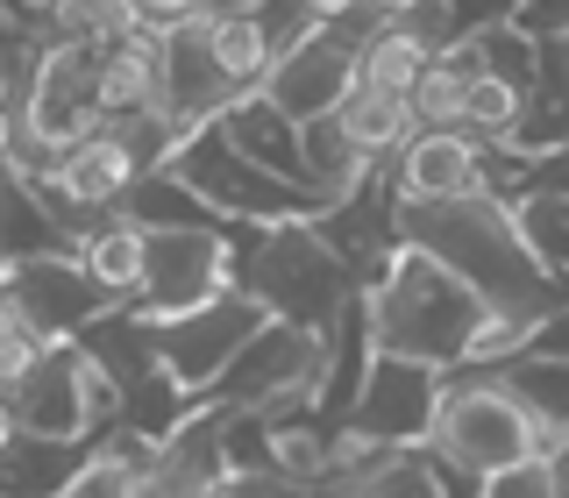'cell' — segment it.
Returning a JSON list of instances; mask_svg holds the SVG:
<instances>
[{
    "label": "cell",
    "instance_id": "6da1fadb",
    "mask_svg": "<svg viewBox=\"0 0 569 498\" xmlns=\"http://www.w3.org/2000/svg\"><path fill=\"white\" fill-rule=\"evenodd\" d=\"M399 242H420L456 278H470L498 313L541 320L569 299V278L541 271V257L520 242L506 192H470V200H399Z\"/></svg>",
    "mask_w": 569,
    "mask_h": 498
},
{
    "label": "cell",
    "instance_id": "7a4b0ae2",
    "mask_svg": "<svg viewBox=\"0 0 569 498\" xmlns=\"http://www.w3.org/2000/svg\"><path fill=\"white\" fill-rule=\"evenodd\" d=\"M363 299H370V335H378V349L420 356V363H441V370L470 363L477 328L498 313L470 278H456L449 263L427 257L420 242L391 249V263L363 285Z\"/></svg>",
    "mask_w": 569,
    "mask_h": 498
},
{
    "label": "cell",
    "instance_id": "3957f363",
    "mask_svg": "<svg viewBox=\"0 0 569 498\" xmlns=\"http://www.w3.org/2000/svg\"><path fill=\"white\" fill-rule=\"evenodd\" d=\"M533 449H548L541 441V420L520 406V391H512L498 370H449V385H441V406L435 420H427V456H435L441 470V491H485L506 462H520Z\"/></svg>",
    "mask_w": 569,
    "mask_h": 498
},
{
    "label": "cell",
    "instance_id": "277c9868",
    "mask_svg": "<svg viewBox=\"0 0 569 498\" xmlns=\"http://www.w3.org/2000/svg\"><path fill=\"white\" fill-rule=\"evenodd\" d=\"M236 285H249L263 307L299 320V328H328L356 292L349 263L335 257V242L313 221H263L249 249H236Z\"/></svg>",
    "mask_w": 569,
    "mask_h": 498
},
{
    "label": "cell",
    "instance_id": "5b68a950",
    "mask_svg": "<svg viewBox=\"0 0 569 498\" xmlns=\"http://www.w3.org/2000/svg\"><path fill=\"white\" fill-rule=\"evenodd\" d=\"M164 165L186 178V186L200 192L228 228H236V221H249V228H263V221H313V213L328 207L313 186H299V178H284L271 165H257L249 150H236V142L221 136V121L186 129Z\"/></svg>",
    "mask_w": 569,
    "mask_h": 498
},
{
    "label": "cell",
    "instance_id": "8992f818",
    "mask_svg": "<svg viewBox=\"0 0 569 498\" xmlns=\"http://www.w3.org/2000/svg\"><path fill=\"white\" fill-rule=\"evenodd\" d=\"M207 399L236 406V414H313L320 420V328L271 313L228 356V370L207 385Z\"/></svg>",
    "mask_w": 569,
    "mask_h": 498
},
{
    "label": "cell",
    "instance_id": "52a82bcc",
    "mask_svg": "<svg viewBox=\"0 0 569 498\" xmlns=\"http://www.w3.org/2000/svg\"><path fill=\"white\" fill-rule=\"evenodd\" d=\"M100 121H107V107H100V43L43 29L29 93H22V121H14V129L36 136L43 150H64V142L93 136Z\"/></svg>",
    "mask_w": 569,
    "mask_h": 498
},
{
    "label": "cell",
    "instance_id": "ba28073f",
    "mask_svg": "<svg viewBox=\"0 0 569 498\" xmlns=\"http://www.w3.org/2000/svg\"><path fill=\"white\" fill-rule=\"evenodd\" d=\"M221 285H236V236H228V221L150 228V257H142V285L129 307L142 320H171V313L213 299Z\"/></svg>",
    "mask_w": 569,
    "mask_h": 498
},
{
    "label": "cell",
    "instance_id": "9c48e42d",
    "mask_svg": "<svg viewBox=\"0 0 569 498\" xmlns=\"http://www.w3.org/2000/svg\"><path fill=\"white\" fill-rule=\"evenodd\" d=\"M263 320H271V307H263L249 285H221V292L200 299V307H186L171 320H150V335H157V356L171 363V378L207 391L228 370V356H236Z\"/></svg>",
    "mask_w": 569,
    "mask_h": 498
},
{
    "label": "cell",
    "instance_id": "30bf717a",
    "mask_svg": "<svg viewBox=\"0 0 569 498\" xmlns=\"http://www.w3.org/2000/svg\"><path fill=\"white\" fill-rule=\"evenodd\" d=\"M356 58H363V29L356 22H307L271 58L263 93H271L284 114H299V121L328 114V107H342V93L356 86Z\"/></svg>",
    "mask_w": 569,
    "mask_h": 498
},
{
    "label": "cell",
    "instance_id": "8fae6325",
    "mask_svg": "<svg viewBox=\"0 0 569 498\" xmlns=\"http://www.w3.org/2000/svg\"><path fill=\"white\" fill-rule=\"evenodd\" d=\"M441 385H449V370H441V363L378 349L342 420L363 427V435H378V441H427V420H435V406H441Z\"/></svg>",
    "mask_w": 569,
    "mask_h": 498
},
{
    "label": "cell",
    "instance_id": "7c38bea8",
    "mask_svg": "<svg viewBox=\"0 0 569 498\" xmlns=\"http://www.w3.org/2000/svg\"><path fill=\"white\" fill-rule=\"evenodd\" d=\"M8 285L22 292V307L36 313V328H43L50 342H79V335L93 328L100 313L129 307V299H114L93 271H86L79 249H50V257H14V263H8Z\"/></svg>",
    "mask_w": 569,
    "mask_h": 498
},
{
    "label": "cell",
    "instance_id": "4fadbf2b",
    "mask_svg": "<svg viewBox=\"0 0 569 498\" xmlns=\"http://www.w3.org/2000/svg\"><path fill=\"white\" fill-rule=\"evenodd\" d=\"M385 171L399 186V200H470V192H498V150L470 129H420Z\"/></svg>",
    "mask_w": 569,
    "mask_h": 498
},
{
    "label": "cell",
    "instance_id": "5bb4252c",
    "mask_svg": "<svg viewBox=\"0 0 569 498\" xmlns=\"http://www.w3.org/2000/svg\"><path fill=\"white\" fill-rule=\"evenodd\" d=\"M14 420H22L29 435H58V441H86V435H93V406H86L79 349H71V342L43 349V363L14 385Z\"/></svg>",
    "mask_w": 569,
    "mask_h": 498
},
{
    "label": "cell",
    "instance_id": "9a60e30c",
    "mask_svg": "<svg viewBox=\"0 0 569 498\" xmlns=\"http://www.w3.org/2000/svg\"><path fill=\"white\" fill-rule=\"evenodd\" d=\"M221 136L236 142V150H249L257 165H271V171H284V178H299L307 186V150H299V114H284V107L263 93V86H242L236 100L221 107Z\"/></svg>",
    "mask_w": 569,
    "mask_h": 498
},
{
    "label": "cell",
    "instance_id": "2e32d148",
    "mask_svg": "<svg viewBox=\"0 0 569 498\" xmlns=\"http://www.w3.org/2000/svg\"><path fill=\"white\" fill-rule=\"evenodd\" d=\"M299 150H307V186H313L328 207L349 200V192L385 165V157H370L363 142L342 129V114H335V107H328V114H307V121H299Z\"/></svg>",
    "mask_w": 569,
    "mask_h": 498
},
{
    "label": "cell",
    "instance_id": "e0dca14e",
    "mask_svg": "<svg viewBox=\"0 0 569 498\" xmlns=\"http://www.w3.org/2000/svg\"><path fill=\"white\" fill-rule=\"evenodd\" d=\"M79 236L43 207V192L29 186L22 171H0V257H50V249H71Z\"/></svg>",
    "mask_w": 569,
    "mask_h": 498
},
{
    "label": "cell",
    "instance_id": "ac0fdd59",
    "mask_svg": "<svg viewBox=\"0 0 569 498\" xmlns=\"http://www.w3.org/2000/svg\"><path fill=\"white\" fill-rule=\"evenodd\" d=\"M71 249H79V263H86V271H93L114 299H136V285H142V257H150V228L129 221V213L114 207L107 221L86 228V236L71 242Z\"/></svg>",
    "mask_w": 569,
    "mask_h": 498
},
{
    "label": "cell",
    "instance_id": "d6986e66",
    "mask_svg": "<svg viewBox=\"0 0 569 498\" xmlns=\"http://www.w3.org/2000/svg\"><path fill=\"white\" fill-rule=\"evenodd\" d=\"M335 114H342V129L363 142L370 157H399L406 142L420 136L413 100H406V93H385V86H363V79L342 93V107H335Z\"/></svg>",
    "mask_w": 569,
    "mask_h": 498
},
{
    "label": "cell",
    "instance_id": "ffe728a7",
    "mask_svg": "<svg viewBox=\"0 0 569 498\" xmlns=\"http://www.w3.org/2000/svg\"><path fill=\"white\" fill-rule=\"evenodd\" d=\"M121 213H129V221H142V228H200V221H221V213H213L171 165L136 171V186L121 192Z\"/></svg>",
    "mask_w": 569,
    "mask_h": 498
},
{
    "label": "cell",
    "instance_id": "44dd1931",
    "mask_svg": "<svg viewBox=\"0 0 569 498\" xmlns=\"http://www.w3.org/2000/svg\"><path fill=\"white\" fill-rule=\"evenodd\" d=\"M435 58V43H427L420 29H406V22H378V29H363V58H356V79L363 86H385V93H413V79H420V64Z\"/></svg>",
    "mask_w": 569,
    "mask_h": 498
},
{
    "label": "cell",
    "instance_id": "7402d4cb",
    "mask_svg": "<svg viewBox=\"0 0 569 498\" xmlns=\"http://www.w3.org/2000/svg\"><path fill=\"white\" fill-rule=\"evenodd\" d=\"M512 221H520V242L541 257V271L569 278V192L520 186V192H512Z\"/></svg>",
    "mask_w": 569,
    "mask_h": 498
},
{
    "label": "cell",
    "instance_id": "603a6c76",
    "mask_svg": "<svg viewBox=\"0 0 569 498\" xmlns=\"http://www.w3.org/2000/svg\"><path fill=\"white\" fill-rule=\"evenodd\" d=\"M456 58L470 71H498V79H512L520 93H533V29L527 22H485V29H462L456 36Z\"/></svg>",
    "mask_w": 569,
    "mask_h": 498
},
{
    "label": "cell",
    "instance_id": "cb8c5ba5",
    "mask_svg": "<svg viewBox=\"0 0 569 498\" xmlns=\"http://www.w3.org/2000/svg\"><path fill=\"white\" fill-rule=\"evenodd\" d=\"M462 86H470V64L456 58V50H435V58L420 64V79H413V114H420V129H462Z\"/></svg>",
    "mask_w": 569,
    "mask_h": 498
},
{
    "label": "cell",
    "instance_id": "d4e9b609",
    "mask_svg": "<svg viewBox=\"0 0 569 498\" xmlns=\"http://www.w3.org/2000/svg\"><path fill=\"white\" fill-rule=\"evenodd\" d=\"M142 22L136 0H50L43 8V29L50 36H86V43H114Z\"/></svg>",
    "mask_w": 569,
    "mask_h": 498
},
{
    "label": "cell",
    "instance_id": "484cf974",
    "mask_svg": "<svg viewBox=\"0 0 569 498\" xmlns=\"http://www.w3.org/2000/svg\"><path fill=\"white\" fill-rule=\"evenodd\" d=\"M527 93L512 79H498V71H470V86H462V129L485 136V142H506L512 121H520Z\"/></svg>",
    "mask_w": 569,
    "mask_h": 498
},
{
    "label": "cell",
    "instance_id": "4316f807",
    "mask_svg": "<svg viewBox=\"0 0 569 498\" xmlns=\"http://www.w3.org/2000/svg\"><path fill=\"white\" fill-rule=\"evenodd\" d=\"M520 8L527 0H449V22L462 36V29H485V22H520Z\"/></svg>",
    "mask_w": 569,
    "mask_h": 498
},
{
    "label": "cell",
    "instance_id": "83f0119b",
    "mask_svg": "<svg viewBox=\"0 0 569 498\" xmlns=\"http://www.w3.org/2000/svg\"><path fill=\"white\" fill-rule=\"evenodd\" d=\"M520 186H556L569 192V142H556V150H541V157H527V178Z\"/></svg>",
    "mask_w": 569,
    "mask_h": 498
},
{
    "label": "cell",
    "instance_id": "f1b7e54d",
    "mask_svg": "<svg viewBox=\"0 0 569 498\" xmlns=\"http://www.w3.org/2000/svg\"><path fill=\"white\" fill-rule=\"evenodd\" d=\"M420 0H363L356 8V29H378V22H399V14H413Z\"/></svg>",
    "mask_w": 569,
    "mask_h": 498
},
{
    "label": "cell",
    "instance_id": "f546056e",
    "mask_svg": "<svg viewBox=\"0 0 569 498\" xmlns=\"http://www.w3.org/2000/svg\"><path fill=\"white\" fill-rule=\"evenodd\" d=\"M142 22H186V14H200L207 0H136Z\"/></svg>",
    "mask_w": 569,
    "mask_h": 498
},
{
    "label": "cell",
    "instance_id": "4dcf8cb0",
    "mask_svg": "<svg viewBox=\"0 0 569 498\" xmlns=\"http://www.w3.org/2000/svg\"><path fill=\"white\" fill-rule=\"evenodd\" d=\"M299 8H307L313 22H356V8H363V0H299Z\"/></svg>",
    "mask_w": 569,
    "mask_h": 498
},
{
    "label": "cell",
    "instance_id": "1f68e13d",
    "mask_svg": "<svg viewBox=\"0 0 569 498\" xmlns=\"http://www.w3.org/2000/svg\"><path fill=\"white\" fill-rule=\"evenodd\" d=\"M14 121H22V107L0 100V165H8V142H14Z\"/></svg>",
    "mask_w": 569,
    "mask_h": 498
},
{
    "label": "cell",
    "instance_id": "d6a6232c",
    "mask_svg": "<svg viewBox=\"0 0 569 498\" xmlns=\"http://www.w3.org/2000/svg\"><path fill=\"white\" fill-rule=\"evenodd\" d=\"M14 435H22V420H14V399H0V449H8Z\"/></svg>",
    "mask_w": 569,
    "mask_h": 498
},
{
    "label": "cell",
    "instance_id": "836d02e7",
    "mask_svg": "<svg viewBox=\"0 0 569 498\" xmlns=\"http://www.w3.org/2000/svg\"><path fill=\"white\" fill-rule=\"evenodd\" d=\"M22 8H36V14H43V8H50V0H22Z\"/></svg>",
    "mask_w": 569,
    "mask_h": 498
},
{
    "label": "cell",
    "instance_id": "e575fe53",
    "mask_svg": "<svg viewBox=\"0 0 569 498\" xmlns=\"http://www.w3.org/2000/svg\"><path fill=\"white\" fill-rule=\"evenodd\" d=\"M0 271H8V257H0Z\"/></svg>",
    "mask_w": 569,
    "mask_h": 498
},
{
    "label": "cell",
    "instance_id": "d590c367",
    "mask_svg": "<svg viewBox=\"0 0 569 498\" xmlns=\"http://www.w3.org/2000/svg\"><path fill=\"white\" fill-rule=\"evenodd\" d=\"M0 171H8V165H0Z\"/></svg>",
    "mask_w": 569,
    "mask_h": 498
}]
</instances>
